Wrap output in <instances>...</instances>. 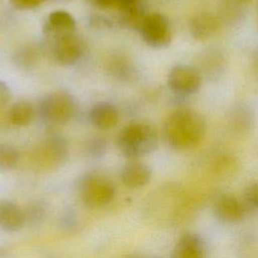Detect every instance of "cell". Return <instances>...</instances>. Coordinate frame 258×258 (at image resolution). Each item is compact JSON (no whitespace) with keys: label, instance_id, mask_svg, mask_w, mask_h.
Here are the masks:
<instances>
[{"label":"cell","instance_id":"1","mask_svg":"<svg viewBox=\"0 0 258 258\" xmlns=\"http://www.w3.org/2000/svg\"><path fill=\"white\" fill-rule=\"evenodd\" d=\"M206 132V122L196 111L179 108L171 112L164 123V135L168 144L179 150L198 145Z\"/></svg>","mask_w":258,"mask_h":258},{"label":"cell","instance_id":"2","mask_svg":"<svg viewBox=\"0 0 258 258\" xmlns=\"http://www.w3.org/2000/svg\"><path fill=\"white\" fill-rule=\"evenodd\" d=\"M122 153L133 160L150 154L158 146L155 128L146 123H132L122 129L118 137Z\"/></svg>","mask_w":258,"mask_h":258},{"label":"cell","instance_id":"3","mask_svg":"<svg viewBox=\"0 0 258 258\" xmlns=\"http://www.w3.org/2000/svg\"><path fill=\"white\" fill-rule=\"evenodd\" d=\"M80 195L84 204L97 208L110 203L115 196L114 184L98 174L85 176L80 183Z\"/></svg>","mask_w":258,"mask_h":258},{"label":"cell","instance_id":"4","mask_svg":"<svg viewBox=\"0 0 258 258\" xmlns=\"http://www.w3.org/2000/svg\"><path fill=\"white\" fill-rule=\"evenodd\" d=\"M75 102L66 92L48 94L41 103V113L44 119L51 124H64L74 115Z\"/></svg>","mask_w":258,"mask_h":258},{"label":"cell","instance_id":"5","mask_svg":"<svg viewBox=\"0 0 258 258\" xmlns=\"http://www.w3.org/2000/svg\"><path fill=\"white\" fill-rule=\"evenodd\" d=\"M140 32L144 41L153 47L166 46L171 40V30L167 18L160 13L145 16Z\"/></svg>","mask_w":258,"mask_h":258},{"label":"cell","instance_id":"6","mask_svg":"<svg viewBox=\"0 0 258 258\" xmlns=\"http://www.w3.org/2000/svg\"><path fill=\"white\" fill-rule=\"evenodd\" d=\"M167 85L176 94H194L202 85L201 72L192 66L178 64L169 72Z\"/></svg>","mask_w":258,"mask_h":258},{"label":"cell","instance_id":"7","mask_svg":"<svg viewBox=\"0 0 258 258\" xmlns=\"http://www.w3.org/2000/svg\"><path fill=\"white\" fill-rule=\"evenodd\" d=\"M68 147L64 140L52 137L40 144L32 155L33 163L37 168L50 169L58 166L67 157Z\"/></svg>","mask_w":258,"mask_h":258},{"label":"cell","instance_id":"8","mask_svg":"<svg viewBox=\"0 0 258 258\" xmlns=\"http://www.w3.org/2000/svg\"><path fill=\"white\" fill-rule=\"evenodd\" d=\"M84 45L81 38L73 33L55 38L53 54L55 59L62 64H73L83 54Z\"/></svg>","mask_w":258,"mask_h":258},{"label":"cell","instance_id":"9","mask_svg":"<svg viewBox=\"0 0 258 258\" xmlns=\"http://www.w3.org/2000/svg\"><path fill=\"white\" fill-rule=\"evenodd\" d=\"M216 218L224 223H239L246 216V208L236 197L231 195L220 196L213 207Z\"/></svg>","mask_w":258,"mask_h":258},{"label":"cell","instance_id":"10","mask_svg":"<svg viewBox=\"0 0 258 258\" xmlns=\"http://www.w3.org/2000/svg\"><path fill=\"white\" fill-rule=\"evenodd\" d=\"M229 129L238 135H244L251 132L256 124V115L253 109L245 104L235 105L227 117Z\"/></svg>","mask_w":258,"mask_h":258},{"label":"cell","instance_id":"11","mask_svg":"<svg viewBox=\"0 0 258 258\" xmlns=\"http://www.w3.org/2000/svg\"><path fill=\"white\" fill-rule=\"evenodd\" d=\"M220 27V18L210 12L197 13L189 21V31L191 36L200 41H205L213 37Z\"/></svg>","mask_w":258,"mask_h":258},{"label":"cell","instance_id":"12","mask_svg":"<svg viewBox=\"0 0 258 258\" xmlns=\"http://www.w3.org/2000/svg\"><path fill=\"white\" fill-rule=\"evenodd\" d=\"M151 174V168L147 164L133 160L123 167L121 179L127 187L139 188L149 182Z\"/></svg>","mask_w":258,"mask_h":258},{"label":"cell","instance_id":"13","mask_svg":"<svg viewBox=\"0 0 258 258\" xmlns=\"http://www.w3.org/2000/svg\"><path fill=\"white\" fill-rule=\"evenodd\" d=\"M26 216L22 209L13 202H0V228L7 232H17L25 224Z\"/></svg>","mask_w":258,"mask_h":258},{"label":"cell","instance_id":"14","mask_svg":"<svg viewBox=\"0 0 258 258\" xmlns=\"http://www.w3.org/2000/svg\"><path fill=\"white\" fill-rule=\"evenodd\" d=\"M76 26L74 17L64 10H56L48 15L44 31L55 38L73 33Z\"/></svg>","mask_w":258,"mask_h":258},{"label":"cell","instance_id":"15","mask_svg":"<svg viewBox=\"0 0 258 258\" xmlns=\"http://www.w3.org/2000/svg\"><path fill=\"white\" fill-rule=\"evenodd\" d=\"M204 247L194 234L185 233L179 237L174 248L173 258H204Z\"/></svg>","mask_w":258,"mask_h":258},{"label":"cell","instance_id":"16","mask_svg":"<svg viewBox=\"0 0 258 258\" xmlns=\"http://www.w3.org/2000/svg\"><path fill=\"white\" fill-rule=\"evenodd\" d=\"M92 123L99 129L107 130L113 128L119 119L115 107L107 103H101L93 107L90 113Z\"/></svg>","mask_w":258,"mask_h":258},{"label":"cell","instance_id":"17","mask_svg":"<svg viewBox=\"0 0 258 258\" xmlns=\"http://www.w3.org/2000/svg\"><path fill=\"white\" fill-rule=\"evenodd\" d=\"M34 115L33 107L28 102H17L9 111V119L16 126H25L30 123Z\"/></svg>","mask_w":258,"mask_h":258},{"label":"cell","instance_id":"18","mask_svg":"<svg viewBox=\"0 0 258 258\" xmlns=\"http://www.w3.org/2000/svg\"><path fill=\"white\" fill-rule=\"evenodd\" d=\"M224 56L218 50L210 49L201 57V66L207 74H217L224 66Z\"/></svg>","mask_w":258,"mask_h":258},{"label":"cell","instance_id":"19","mask_svg":"<svg viewBox=\"0 0 258 258\" xmlns=\"http://www.w3.org/2000/svg\"><path fill=\"white\" fill-rule=\"evenodd\" d=\"M19 155L17 150L8 145L0 144V170L12 169L18 162Z\"/></svg>","mask_w":258,"mask_h":258},{"label":"cell","instance_id":"20","mask_svg":"<svg viewBox=\"0 0 258 258\" xmlns=\"http://www.w3.org/2000/svg\"><path fill=\"white\" fill-rule=\"evenodd\" d=\"M244 199L250 207L258 210V180L246 186L244 189Z\"/></svg>","mask_w":258,"mask_h":258},{"label":"cell","instance_id":"21","mask_svg":"<svg viewBox=\"0 0 258 258\" xmlns=\"http://www.w3.org/2000/svg\"><path fill=\"white\" fill-rule=\"evenodd\" d=\"M214 167L217 171H229L235 167V160L230 156L223 155L215 160Z\"/></svg>","mask_w":258,"mask_h":258},{"label":"cell","instance_id":"22","mask_svg":"<svg viewBox=\"0 0 258 258\" xmlns=\"http://www.w3.org/2000/svg\"><path fill=\"white\" fill-rule=\"evenodd\" d=\"M11 94L8 86L4 82L0 81V108L4 107L9 102Z\"/></svg>","mask_w":258,"mask_h":258},{"label":"cell","instance_id":"23","mask_svg":"<svg viewBox=\"0 0 258 258\" xmlns=\"http://www.w3.org/2000/svg\"><path fill=\"white\" fill-rule=\"evenodd\" d=\"M44 0H13V3L15 6L23 9L27 8H33L40 3H42Z\"/></svg>","mask_w":258,"mask_h":258},{"label":"cell","instance_id":"24","mask_svg":"<svg viewBox=\"0 0 258 258\" xmlns=\"http://www.w3.org/2000/svg\"><path fill=\"white\" fill-rule=\"evenodd\" d=\"M254 68H255V71L258 73V51L255 53V56H254Z\"/></svg>","mask_w":258,"mask_h":258},{"label":"cell","instance_id":"25","mask_svg":"<svg viewBox=\"0 0 258 258\" xmlns=\"http://www.w3.org/2000/svg\"><path fill=\"white\" fill-rule=\"evenodd\" d=\"M235 1H237V2H239V3H248V2H250L251 0H235Z\"/></svg>","mask_w":258,"mask_h":258},{"label":"cell","instance_id":"26","mask_svg":"<svg viewBox=\"0 0 258 258\" xmlns=\"http://www.w3.org/2000/svg\"><path fill=\"white\" fill-rule=\"evenodd\" d=\"M127 258H128V257H127Z\"/></svg>","mask_w":258,"mask_h":258}]
</instances>
